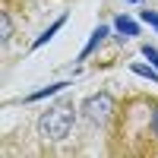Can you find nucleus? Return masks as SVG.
I'll return each mask as SVG.
<instances>
[{
	"label": "nucleus",
	"instance_id": "20e7f679",
	"mask_svg": "<svg viewBox=\"0 0 158 158\" xmlns=\"http://www.w3.org/2000/svg\"><path fill=\"white\" fill-rule=\"evenodd\" d=\"M114 108H117V101L108 95V92H98V95L85 98V104H82L85 117H89V120H98L101 127H108V123H111V114H114Z\"/></svg>",
	"mask_w": 158,
	"mask_h": 158
},
{
	"label": "nucleus",
	"instance_id": "f257e3e1",
	"mask_svg": "<svg viewBox=\"0 0 158 158\" xmlns=\"http://www.w3.org/2000/svg\"><path fill=\"white\" fill-rule=\"evenodd\" d=\"M108 155L117 158H158V95L127 92L117 98L111 123L104 127Z\"/></svg>",
	"mask_w": 158,
	"mask_h": 158
},
{
	"label": "nucleus",
	"instance_id": "7ed1b4c3",
	"mask_svg": "<svg viewBox=\"0 0 158 158\" xmlns=\"http://www.w3.org/2000/svg\"><path fill=\"white\" fill-rule=\"evenodd\" d=\"M29 0H0V41H3V48L10 44L13 32H16V16L25 22L29 19Z\"/></svg>",
	"mask_w": 158,
	"mask_h": 158
},
{
	"label": "nucleus",
	"instance_id": "423d86ee",
	"mask_svg": "<svg viewBox=\"0 0 158 158\" xmlns=\"http://www.w3.org/2000/svg\"><path fill=\"white\" fill-rule=\"evenodd\" d=\"M142 54H146V57L155 63V67H158V51H155V48H149V44H146V48H142Z\"/></svg>",
	"mask_w": 158,
	"mask_h": 158
},
{
	"label": "nucleus",
	"instance_id": "39448f33",
	"mask_svg": "<svg viewBox=\"0 0 158 158\" xmlns=\"http://www.w3.org/2000/svg\"><path fill=\"white\" fill-rule=\"evenodd\" d=\"M117 29H120V32H127V35H136V22H130V19H117Z\"/></svg>",
	"mask_w": 158,
	"mask_h": 158
},
{
	"label": "nucleus",
	"instance_id": "0eeeda50",
	"mask_svg": "<svg viewBox=\"0 0 158 158\" xmlns=\"http://www.w3.org/2000/svg\"><path fill=\"white\" fill-rule=\"evenodd\" d=\"M142 19H146V22H152L155 29H158V16H155V13H149V10H142Z\"/></svg>",
	"mask_w": 158,
	"mask_h": 158
},
{
	"label": "nucleus",
	"instance_id": "f03ea898",
	"mask_svg": "<svg viewBox=\"0 0 158 158\" xmlns=\"http://www.w3.org/2000/svg\"><path fill=\"white\" fill-rule=\"evenodd\" d=\"M73 123H76V108L73 101H60L54 108H48L38 120V136L44 142H63L73 133Z\"/></svg>",
	"mask_w": 158,
	"mask_h": 158
}]
</instances>
